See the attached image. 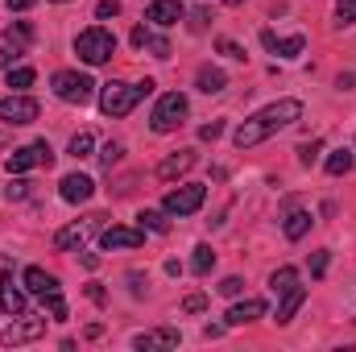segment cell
Returning <instances> with one entry per match:
<instances>
[{
  "instance_id": "obj_1",
  "label": "cell",
  "mask_w": 356,
  "mask_h": 352,
  "mask_svg": "<svg viewBox=\"0 0 356 352\" xmlns=\"http://www.w3.org/2000/svg\"><path fill=\"white\" fill-rule=\"evenodd\" d=\"M302 116V104L298 99H277V104H269V108H261L257 116H249L241 129H236V150H253V145H261L266 137H273L277 129H290L294 120Z\"/></svg>"
},
{
  "instance_id": "obj_2",
  "label": "cell",
  "mask_w": 356,
  "mask_h": 352,
  "mask_svg": "<svg viewBox=\"0 0 356 352\" xmlns=\"http://www.w3.org/2000/svg\"><path fill=\"white\" fill-rule=\"evenodd\" d=\"M75 54H79L88 67H104V63L116 54V33L104 29V25H91V29H83V33L75 38Z\"/></svg>"
},
{
  "instance_id": "obj_3",
  "label": "cell",
  "mask_w": 356,
  "mask_h": 352,
  "mask_svg": "<svg viewBox=\"0 0 356 352\" xmlns=\"http://www.w3.org/2000/svg\"><path fill=\"white\" fill-rule=\"evenodd\" d=\"M141 99H145L141 95V83H104V91H99V112L116 120V116H129Z\"/></svg>"
},
{
  "instance_id": "obj_4",
  "label": "cell",
  "mask_w": 356,
  "mask_h": 352,
  "mask_svg": "<svg viewBox=\"0 0 356 352\" xmlns=\"http://www.w3.org/2000/svg\"><path fill=\"white\" fill-rule=\"evenodd\" d=\"M186 112H191L186 95H182V91H166V95L158 99L154 116H149V129H154V133H175L178 125L186 120Z\"/></svg>"
},
{
  "instance_id": "obj_5",
  "label": "cell",
  "mask_w": 356,
  "mask_h": 352,
  "mask_svg": "<svg viewBox=\"0 0 356 352\" xmlns=\"http://www.w3.org/2000/svg\"><path fill=\"white\" fill-rule=\"evenodd\" d=\"M203 199H207V186L203 182H182L175 191H166L162 207H166V216H195L203 207Z\"/></svg>"
},
{
  "instance_id": "obj_6",
  "label": "cell",
  "mask_w": 356,
  "mask_h": 352,
  "mask_svg": "<svg viewBox=\"0 0 356 352\" xmlns=\"http://www.w3.org/2000/svg\"><path fill=\"white\" fill-rule=\"evenodd\" d=\"M50 88H54L58 99H67V104H88L95 83H91V75H83V71H54Z\"/></svg>"
},
{
  "instance_id": "obj_7",
  "label": "cell",
  "mask_w": 356,
  "mask_h": 352,
  "mask_svg": "<svg viewBox=\"0 0 356 352\" xmlns=\"http://www.w3.org/2000/svg\"><path fill=\"white\" fill-rule=\"evenodd\" d=\"M33 166H46V170L54 166V150H50V141H33V145L8 154V175H25V170H33Z\"/></svg>"
},
{
  "instance_id": "obj_8",
  "label": "cell",
  "mask_w": 356,
  "mask_h": 352,
  "mask_svg": "<svg viewBox=\"0 0 356 352\" xmlns=\"http://www.w3.org/2000/svg\"><path fill=\"white\" fill-rule=\"evenodd\" d=\"M108 216H88V220H79V224H67V228H58L54 232V249L58 253H71V249H83V241H88L91 232L104 224Z\"/></svg>"
},
{
  "instance_id": "obj_9",
  "label": "cell",
  "mask_w": 356,
  "mask_h": 352,
  "mask_svg": "<svg viewBox=\"0 0 356 352\" xmlns=\"http://www.w3.org/2000/svg\"><path fill=\"white\" fill-rule=\"evenodd\" d=\"M38 99L33 95H4L0 99V120L4 125H33L38 120Z\"/></svg>"
},
{
  "instance_id": "obj_10",
  "label": "cell",
  "mask_w": 356,
  "mask_h": 352,
  "mask_svg": "<svg viewBox=\"0 0 356 352\" xmlns=\"http://www.w3.org/2000/svg\"><path fill=\"white\" fill-rule=\"evenodd\" d=\"M99 245L112 253V249H141L145 245V228H124V224H112L99 232Z\"/></svg>"
},
{
  "instance_id": "obj_11",
  "label": "cell",
  "mask_w": 356,
  "mask_h": 352,
  "mask_svg": "<svg viewBox=\"0 0 356 352\" xmlns=\"http://www.w3.org/2000/svg\"><path fill=\"white\" fill-rule=\"evenodd\" d=\"M46 336V319H17V323H8V332L0 336L8 349H17V344H29V340H42Z\"/></svg>"
},
{
  "instance_id": "obj_12",
  "label": "cell",
  "mask_w": 356,
  "mask_h": 352,
  "mask_svg": "<svg viewBox=\"0 0 356 352\" xmlns=\"http://www.w3.org/2000/svg\"><path fill=\"white\" fill-rule=\"evenodd\" d=\"M21 282H25V290H29V294H38V298L58 294V278H54V273H46L42 265H29V269L21 273Z\"/></svg>"
},
{
  "instance_id": "obj_13",
  "label": "cell",
  "mask_w": 356,
  "mask_h": 352,
  "mask_svg": "<svg viewBox=\"0 0 356 352\" xmlns=\"http://www.w3.org/2000/svg\"><path fill=\"white\" fill-rule=\"evenodd\" d=\"M195 162H199V154H195V150H178V154H170V158L158 166V178H162V182H175V178H182Z\"/></svg>"
},
{
  "instance_id": "obj_14",
  "label": "cell",
  "mask_w": 356,
  "mask_h": 352,
  "mask_svg": "<svg viewBox=\"0 0 356 352\" xmlns=\"http://www.w3.org/2000/svg\"><path fill=\"white\" fill-rule=\"evenodd\" d=\"M182 13H186V8H182L178 0H149L145 21H154V25H162V29H166V25H178V21H182Z\"/></svg>"
},
{
  "instance_id": "obj_15",
  "label": "cell",
  "mask_w": 356,
  "mask_h": 352,
  "mask_svg": "<svg viewBox=\"0 0 356 352\" xmlns=\"http://www.w3.org/2000/svg\"><path fill=\"white\" fill-rule=\"evenodd\" d=\"M91 191H95V182H91L88 175H67L58 182V195H63L67 203H88Z\"/></svg>"
},
{
  "instance_id": "obj_16",
  "label": "cell",
  "mask_w": 356,
  "mask_h": 352,
  "mask_svg": "<svg viewBox=\"0 0 356 352\" xmlns=\"http://www.w3.org/2000/svg\"><path fill=\"white\" fill-rule=\"evenodd\" d=\"M133 349H141V352H149V349H178V332H175V328L141 332V336H133Z\"/></svg>"
},
{
  "instance_id": "obj_17",
  "label": "cell",
  "mask_w": 356,
  "mask_h": 352,
  "mask_svg": "<svg viewBox=\"0 0 356 352\" xmlns=\"http://www.w3.org/2000/svg\"><path fill=\"white\" fill-rule=\"evenodd\" d=\"M266 315V298H245V303H236L224 319L232 323V328H241V323H249V319H261Z\"/></svg>"
},
{
  "instance_id": "obj_18",
  "label": "cell",
  "mask_w": 356,
  "mask_h": 352,
  "mask_svg": "<svg viewBox=\"0 0 356 352\" xmlns=\"http://www.w3.org/2000/svg\"><path fill=\"white\" fill-rule=\"evenodd\" d=\"M302 303H307V290L294 282V286L282 294V303H277V323H290V319H294V311H298Z\"/></svg>"
},
{
  "instance_id": "obj_19",
  "label": "cell",
  "mask_w": 356,
  "mask_h": 352,
  "mask_svg": "<svg viewBox=\"0 0 356 352\" xmlns=\"http://www.w3.org/2000/svg\"><path fill=\"white\" fill-rule=\"evenodd\" d=\"M0 311L4 315H25V294L8 278H0Z\"/></svg>"
},
{
  "instance_id": "obj_20",
  "label": "cell",
  "mask_w": 356,
  "mask_h": 352,
  "mask_svg": "<svg viewBox=\"0 0 356 352\" xmlns=\"http://www.w3.org/2000/svg\"><path fill=\"white\" fill-rule=\"evenodd\" d=\"M224 88H228V75L220 67H199V91L216 95V91H224Z\"/></svg>"
},
{
  "instance_id": "obj_21",
  "label": "cell",
  "mask_w": 356,
  "mask_h": 352,
  "mask_svg": "<svg viewBox=\"0 0 356 352\" xmlns=\"http://www.w3.org/2000/svg\"><path fill=\"white\" fill-rule=\"evenodd\" d=\"M353 150H344V145H340V150H332V154H327V162H323V166H327V175L332 178H340V175H348V170H353Z\"/></svg>"
},
{
  "instance_id": "obj_22",
  "label": "cell",
  "mask_w": 356,
  "mask_h": 352,
  "mask_svg": "<svg viewBox=\"0 0 356 352\" xmlns=\"http://www.w3.org/2000/svg\"><path fill=\"white\" fill-rule=\"evenodd\" d=\"M294 282H298V269H294V265H282V269L269 273V290H273V294H286Z\"/></svg>"
},
{
  "instance_id": "obj_23",
  "label": "cell",
  "mask_w": 356,
  "mask_h": 352,
  "mask_svg": "<svg viewBox=\"0 0 356 352\" xmlns=\"http://www.w3.org/2000/svg\"><path fill=\"white\" fill-rule=\"evenodd\" d=\"M302 50H307V38H302V33H294V38H277V46H273L277 58H298Z\"/></svg>"
},
{
  "instance_id": "obj_24",
  "label": "cell",
  "mask_w": 356,
  "mask_h": 352,
  "mask_svg": "<svg viewBox=\"0 0 356 352\" xmlns=\"http://www.w3.org/2000/svg\"><path fill=\"white\" fill-rule=\"evenodd\" d=\"M307 228H311V211H290V216H286V237H290V241H302Z\"/></svg>"
},
{
  "instance_id": "obj_25",
  "label": "cell",
  "mask_w": 356,
  "mask_h": 352,
  "mask_svg": "<svg viewBox=\"0 0 356 352\" xmlns=\"http://www.w3.org/2000/svg\"><path fill=\"white\" fill-rule=\"evenodd\" d=\"M91 145H95V141H91V133H75V137H71V145H67V154H71L75 162H83V158H91Z\"/></svg>"
},
{
  "instance_id": "obj_26",
  "label": "cell",
  "mask_w": 356,
  "mask_h": 352,
  "mask_svg": "<svg viewBox=\"0 0 356 352\" xmlns=\"http://www.w3.org/2000/svg\"><path fill=\"white\" fill-rule=\"evenodd\" d=\"M211 265H216L211 245H199V249H195V257H191V269H195V273H211Z\"/></svg>"
},
{
  "instance_id": "obj_27",
  "label": "cell",
  "mask_w": 356,
  "mask_h": 352,
  "mask_svg": "<svg viewBox=\"0 0 356 352\" xmlns=\"http://www.w3.org/2000/svg\"><path fill=\"white\" fill-rule=\"evenodd\" d=\"M137 220H141V228H149V232H170V220H166L162 211H141Z\"/></svg>"
},
{
  "instance_id": "obj_28",
  "label": "cell",
  "mask_w": 356,
  "mask_h": 352,
  "mask_svg": "<svg viewBox=\"0 0 356 352\" xmlns=\"http://www.w3.org/2000/svg\"><path fill=\"white\" fill-rule=\"evenodd\" d=\"M120 158H124V145H120V141H108V145H104V150H99V162H104V166H108V170H112V166H116V162H120Z\"/></svg>"
},
{
  "instance_id": "obj_29",
  "label": "cell",
  "mask_w": 356,
  "mask_h": 352,
  "mask_svg": "<svg viewBox=\"0 0 356 352\" xmlns=\"http://www.w3.org/2000/svg\"><path fill=\"white\" fill-rule=\"evenodd\" d=\"M216 50H220L224 58H236V63H245V46H236L232 38H220V42H216Z\"/></svg>"
},
{
  "instance_id": "obj_30",
  "label": "cell",
  "mask_w": 356,
  "mask_h": 352,
  "mask_svg": "<svg viewBox=\"0 0 356 352\" xmlns=\"http://www.w3.org/2000/svg\"><path fill=\"white\" fill-rule=\"evenodd\" d=\"M8 88H33V71L29 67H17V71H8Z\"/></svg>"
},
{
  "instance_id": "obj_31",
  "label": "cell",
  "mask_w": 356,
  "mask_h": 352,
  "mask_svg": "<svg viewBox=\"0 0 356 352\" xmlns=\"http://www.w3.org/2000/svg\"><path fill=\"white\" fill-rule=\"evenodd\" d=\"M336 21L340 25H356V0H340L336 4Z\"/></svg>"
},
{
  "instance_id": "obj_32",
  "label": "cell",
  "mask_w": 356,
  "mask_h": 352,
  "mask_svg": "<svg viewBox=\"0 0 356 352\" xmlns=\"http://www.w3.org/2000/svg\"><path fill=\"white\" fill-rule=\"evenodd\" d=\"M182 311H186V315L207 311V294H186V298H182Z\"/></svg>"
},
{
  "instance_id": "obj_33",
  "label": "cell",
  "mask_w": 356,
  "mask_h": 352,
  "mask_svg": "<svg viewBox=\"0 0 356 352\" xmlns=\"http://www.w3.org/2000/svg\"><path fill=\"white\" fill-rule=\"evenodd\" d=\"M17 58H21V42L8 38V42L0 46V67H8V63H17Z\"/></svg>"
},
{
  "instance_id": "obj_34",
  "label": "cell",
  "mask_w": 356,
  "mask_h": 352,
  "mask_svg": "<svg viewBox=\"0 0 356 352\" xmlns=\"http://www.w3.org/2000/svg\"><path fill=\"white\" fill-rule=\"evenodd\" d=\"M8 199H29V182L21 175H13V182H8V191H4Z\"/></svg>"
},
{
  "instance_id": "obj_35",
  "label": "cell",
  "mask_w": 356,
  "mask_h": 352,
  "mask_svg": "<svg viewBox=\"0 0 356 352\" xmlns=\"http://www.w3.org/2000/svg\"><path fill=\"white\" fill-rule=\"evenodd\" d=\"M319 154H323V141H307V145L298 150V158H302V166H311V162H315Z\"/></svg>"
},
{
  "instance_id": "obj_36",
  "label": "cell",
  "mask_w": 356,
  "mask_h": 352,
  "mask_svg": "<svg viewBox=\"0 0 356 352\" xmlns=\"http://www.w3.org/2000/svg\"><path fill=\"white\" fill-rule=\"evenodd\" d=\"M145 46L154 50V58H170V42H166V38H154V33H149V42H145Z\"/></svg>"
},
{
  "instance_id": "obj_37",
  "label": "cell",
  "mask_w": 356,
  "mask_h": 352,
  "mask_svg": "<svg viewBox=\"0 0 356 352\" xmlns=\"http://www.w3.org/2000/svg\"><path fill=\"white\" fill-rule=\"evenodd\" d=\"M241 290H245V282H241V278H224V282H220V294H224V298H236Z\"/></svg>"
},
{
  "instance_id": "obj_38",
  "label": "cell",
  "mask_w": 356,
  "mask_h": 352,
  "mask_svg": "<svg viewBox=\"0 0 356 352\" xmlns=\"http://www.w3.org/2000/svg\"><path fill=\"white\" fill-rule=\"evenodd\" d=\"M46 307H50V315L54 319H67V303H63V294H50V298H42Z\"/></svg>"
},
{
  "instance_id": "obj_39",
  "label": "cell",
  "mask_w": 356,
  "mask_h": 352,
  "mask_svg": "<svg viewBox=\"0 0 356 352\" xmlns=\"http://www.w3.org/2000/svg\"><path fill=\"white\" fill-rule=\"evenodd\" d=\"M116 13H120L116 0H99V4H95V17H99V21H108V17H116Z\"/></svg>"
},
{
  "instance_id": "obj_40",
  "label": "cell",
  "mask_w": 356,
  "mask_h": 352,
  "mask_svg": "<svg viewBox=\"0 0 356 352\" xmlns=\"http://www.w3.org/2000/svg\"><path fill=\"white\" fill-rule=\"evenodd\" d=\"M311 273H315V278H323V273H327V249H319V253L311 257Z\"/></svg>"
},
{
  "instance_id": "obj_41",
  "label": "cell",
  "mask_w": 356,
  "mask_h": 352,
  "mask_svg": "<svg viewBox=\"0 0 356 352\" xmlns=\"http://www.w3.org/2000/svg\"><path fill=\"white\" fill-rule=\"evenodd\" d=\"M8 38H17V42H29V38H33V25H25V21H17V25L8 29Z\"/></svg>"
},
{
  "instance_id": "obj_42",
  "label": "cell",
  "mask_w": 356,
  "mask_h": 352,
  "mask_svg": "<svg viewBox=\"0 0 356 352\" xmlns=\"http://www.w3.org/2000/svg\"><path fill=\"white\" fill-rule=\"evenodd\" d=\"M220 133H224V120H211V125H203V129H199V137H203V141H216Z\"/></svg>"
},
{
  "instance_id": "obj_43",
  "label": "cell",
  "mask_w": 356,
  "mask_h": 352,
  "mask_svg": "<svg viewBox=\"0 0 356 352\" xmlns=\"http://www.w3.org/2000/svg\"><path fill=\"white\" fill-rule=\"evenodd\" d=\"M145 42H149V29H145V25H137V29H133V46H137V50H141V46H145Z\"/></svg>"
},
{
  "instance_id": "obj_44",
  "label": "cell",
  "mask_w": 356,
  "mask_h": 352,
  "mask_svg": "<svg viewBox=\"0 0 356 352\" xmlns=\"http://www.w3.org/2000/svg\"><path fill=\"white\" fill-rule=\"evenodd\" d=\"M4 4H8V8H13V13H21V8H33V4H38V0H4Z\"/></svg>"
},
{
  "instance_id": "obj_45",
  "label": "cell",
  "mask_w": 356,
  "mask_h": 352,
  "mask_svg": "<svg viewBox=\"0 0 356 352\" xmlns=\"http://www.w3.org/2000/svg\"><path fill=\"white\" fill-rule=\"evenodd\" d=\"M88 294H91V303H104V290H99V282H91Z\"/></svg>"
},
{
  "instance_id": "obj_46",
  "label": "cell",
  "mask_w": 356,
  "mask_h": 352,
  "mask_svg": "<svg viewBox=\"0 0 356 352\" xmlns=\"http://www.w3.org/2000/svg\"><path fill=\"white\" fill-rule=\"evenodd\" d=\"M4 145H8V137H4V133H0V150H4Z\"/></svg>"
},
{
  "instance_id": "obj_47",
  "label": "cell",
  "mask_w": 356,
  "mask_h": 352,
  "mask_svg": "<svg viewBox=\"0 0 356 352\" xmlns=\"http://www.w3.org/2000/svg\"><path fill=\"white\" fill-rule=\"evenodd\" d=\"M228 4H241V0H228Z\"/></svg>"
}]
</instances>
